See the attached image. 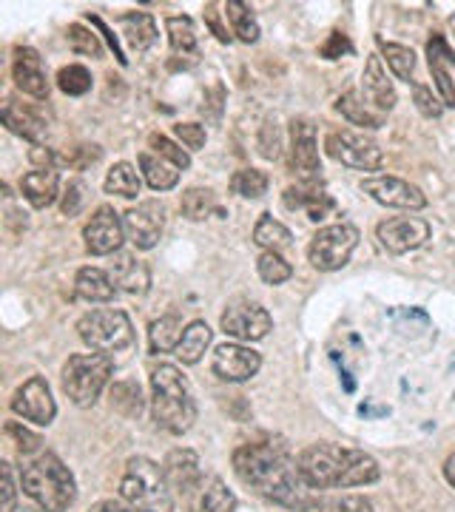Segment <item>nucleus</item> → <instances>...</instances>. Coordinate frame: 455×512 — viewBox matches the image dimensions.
Segmentation results:
<instances>
[{"label": "nucleus", "instance_id": "obj_7", "mask_svg": "<svg viewBox=\"0 0 455 512\" xmlns=\"http://www.w3.org/2000/svg\"><path fill=\"white\" fill-rule=\"evenodd\" d=\"M80 339L94 353H117L134 345V328L123 311H91L77 322Z\"/></svg>", "mask_w": 455, "mask_h": 512}, {"label": "nucleus", "instance_id": "obj_23", "mask_svg": "<svg viewBox=\"0 0 455 512\" xmlns=\"http://www.w3.org/2000/svg\"><path fill=\"white\" fill-rule=\"evenodd\" d=\"M20 191L32 208H49L57 200V171L55 168H35L23 174Z\"/></svg>", "mask_w": 455, "mask_h": 512}, {"label": "nucleus", "instance_id": "obj_29", "mask_svg": "<svg viewBox=\"0 0 455 512\" xmlns=\"http://www.w3.org/2000/svg\"><path fill=\"white\" fill-rule=\"evenodd\" d=\"M165 29H168V40H171L174 55L191 57V60L200 55V49H197V29H194V20L185 18V15H174V18L165 20Z\"/></svg>", "mask_w": 455, "mask_h": 512}, {"label": "nucleus", "instance_id": "obj_45", "mask_svg": "<svg viewBox=\"0 0 455 512\" xmlns=\"http://www.w3.org/2000/svg\"><path fill=\"white\" fill-rule=\"evenodd\" d=\"M6 436L15 441L20 456H40V444H43L40 436H35L32 430H26L18 421H9V424H6Z\"/></svg>", "mask_w": 455, "mask_h": 512}, {"label": "nucleus", "instance_id": "obj_57", "mask_svg": "<svg viewBox=\"0 0 455 512\" xmlns=\"http://www.w3.org/2000/svg\"><path fill=\"white\" fill-rule=\"evenodd\" d=\"M444 478L450 481V487H455V453L447 458V464H444Z\"/></svg>", "mask_w": 455, "mask_h": 512}, {"label": "nucleus", "instance_id": "obj_12", "mask_svg": "<svg viewBox=\"0 0 455 512\" xmlns=\"http://www.w3.org/2000/svg\"><path fill=\"white\" fill-rule=\"evenodd\" d=\"M126 237V225L117 217V211L103 205L91 214V220L83 228V239H86V248L94 256H109L120 251Z\"/></svg>", "mask_w": 455, "mask_h": 512}, {"label": "nucleus", "instance_id": "obj_13", "mask_svg": "<svg viewBox=\"0 0 455 512\" xmlns=\"http://www.w3.org/2000/svg\"><path fill=\"white\" fill-rule=\"evenodd\" d=\"M291 168L302 183L313 185L319 180V143H316V126L308 120L291 123Z\"/></svg>", "mask_w": 455, "mask_h": 512}, {"label": "nucleus", "instance_id": "obj_50", "mask_svg": "<svg viewBox=\"0 0 455 512\" xmlns=\"http://www.w3.org/2000/svg\"><path fill=\"white\" fill-rule=\"evenodd\" d=\"M174 134L180 137L185 146L194 148V151L205 146V126H197V123H180V126H174Z\"/></svg>", "mask_w": 455, "mask_h": 512}, {"label": "nucleus", "instance_id": "obj_30", "mask_svg": "<svg viewBox=\"0 0 455 512\" xmlns=\"http://www.w3.org/2000/svg\"><path fill=\"white\" fill-rule=\"evenodd\" d=\"M211 345V328L205 322H191L185 333H182L180 348H177V356L182 359V365H197L202 359V353Z\"/></svg>", "mask_w": 455, "mask_h": 512}, {"label": "nucleus", "instance_id": "obj_38", "mask_svg": "<svg viewBox=\"0 0 455 512\" xmlns=\"http://www.w3.org/2000/svg\"><path fill=\"white\" fill-rule=\"evenodd\" d=\"M225 18L231 20L234 35H237L242 43H256V40H259V23H256L254 12H251L245 3L228 0V3H225Z\"/></svg>", "mask_w": 455, "mask_h": 512}, {"label": "nucleus", "instance_id": "obj_48", "mask_svg": "<svg viewBox=\"0 0 455 512\" xmlns=\"http://www.w3.org/2000/svg\"><path fill=\"white\" fill-rule=\"evenodd\" d=\"M279 151H282V137H279V128L273 120H268L262 131H259V154L265 157V160H276L279 157Z\"/></svg>", "mask_w": 455, "mask_h": 512}, {"label": "nucleus", "instance_id": "obj_52", "mask_svg": "<svg viewBox=\"0 0 455 512\" xmlns=\"http://www.w3.org/2000/svg\"><path fill=\"white\" fill-rule=\"evenodd\" d=\"M83 185L80 183H72L69 188H66V197H63V214H69V217H74L77 211H80V205H83Z\"/></svg>", "mask_w": 455, "mask_h": 512}, {"label": "nucleus", "instance_id": "obj_18", "mask_svg": "<svg viewBox=\"0 0 455 512\" xmlns=\"http://www.w3.org/2000/svg\"><path fill=\"white\" fill-rule=\"evenodd\" d=\"M214 373H217L222 382H248L254 379L262 367V356L251 348H242V345H219L214 350Z\"/></svg>", "mask_w": 455, "mask_h": 512}, {"label": "nucleus", "instance_id": "obj_16", "mask_svg": "<svg viewBox=\"0 0 455 512\" xmlns=\"http://www.w3.org/2000/svg\"><path fill=\"white\" fill-rule=\"evenodd\" d=\"M123 225H126V237L140 251H148V248H154L160 242V234H163L165 225V208L157 200L140 202L137 208L126 211Z\"/></svg>", "mask_w": 455, "mask_h": 512}, {"label": "nucleus", "instance_id": "obj_22", "mask_svg": "<svg viewBox=\"0 0 455 512\" xmlns=\"http://www.w3.org/2000/svg\"><path fill=\"white\" fill-rule=\"evenodd\" d=\"M194 512H234L237 510V495L228 490V484L217 476L202 478L197 493L191 498Z\"/></svg>", "mask_w": 455, "mask_h": 512}, {"label": "nucleus", "instance_id": "obj_24", "mask_svg": "<svg viewBox=\"0 0 455 512\" xmlns=\"http://www.w3.org/2000/svg\"><path fill=\"white\" fill-rule=\"evenodd\" d=\"M0 117H3L6 128H12L15 134L26 137L29 143H40V140H46V134H49V126L37 117L35 111L23 109V106H18L15 100H6V106H3V111H0Z\"/></svg>", "mask_w": 455, "mask_h": 512}, {"label": "nucleus", "instance_id": "obj_55", "mask_svg": "<svg viewBox=\"0 0 455 512\" xmlns=\"http://www.w3.org/2000/svg\"><path fill=\"white\" fill-rule=\"evenodd\" d=\"M32 163H37L40 168H52V163H55V157H52V151H46V148H32Z\"/></svg>", "mask_w": 455, "mask_h": 512}, {"label": "nucleus", "instance_id": "obj_35", "mask_svg": "<svg viewBox=\"0 0 455 512\" xmlns=\"http://www.w3.org/2000/svg\"><path fill=\"white\" fill-rule=\"evenodd\" d=\"M140 168H143L146 183L154 191H168V188H174V185L180 183V171H174V165H168L160 157L148 154V151L140 154Z\"/></svg>", "mask_w": 455, "mask_h": 512}, {"label": "nucleus", "instance_id": "obj_56", "mask_svg": "<svg viewBox=\"0 0 455 512\" xmlns=\"http://www.w3.org/2000/svg\"><path fill=\"white\" fill-rule=\"evenodd\" d=\"M123 510V504H117V501H100L97 507H91L89 512H120Z\"/></svg>", "mask_w": 455, "mask_h": 512}, {"label": "nucleus", "instance_id": "obj_2", "mask_svg": "<svg viewBox=\"0 0 455 512\" xmlns=\"http://www.w3.org/2000/svg\"><path fill=\"white\" fill-rule=\"evenodd\" d=\"M299 476L310 490H333V487H364L382 478V467L364 450H350L339 444H310L296 456Z\"/></svg>", "mask_w": 455, "mask_h": 512}, {"label": "nucleus", "instance_id": "obj_39", "mask_svg": "<svg viewBox=\"0 0 455 512\" xmlns=\"http://www.w3.org/2000/svg\"><path fill=\"white\" fill-rule=\"evenodd\" d=\"M231 191L245 200H259L268 194V174L259 168H242L231 177Z\"/></svg>", "mask_w": 455, "mask_h": 512}, {"label": "nucleus", "instance_id": "obj_43", "mask_svg": "<svg viewBox=\"0 0 455 512\" xmlns=\"http://www.w3.org/2000/svg\"><path fill=\"white\" fill-rule=\"evenodd\" d=\"M111 404H114L120 413H126V416H140V410H143L140 387L134 382L114 384V390H111Z\"/></svg>", "mask_w": 455, "mask_h": 512}, {"label": "nucleus", "instance_id": "obj_8", "mask_svg": "<svg viewBox=\"0 0 455 512\" xmlns=\"http://www.w3.org/2000/svg\"><path fill=\"white\" fill-rule=\"evenodd\" d=\"M356 245H359V228L350 222H336L328 228H319V234L310 239V265L319 271H339L350 262Z\"/></svg>", "mask_w": 455, "mask_h": 512}, {"label": "nucleus", "instance_id": "obj_31", "mask_svg": "<svg viewBox=\"0 0 455 512\" xmlns=\"http://www.w3.org/2000/svg\"><path fill=\"white\" fill-rule=\"evenodd\" d=\"M302 512H373L364 495H310Z\"/></svg>", "mask_w": 455, "mask_h": 512}, {"label": "nucleus", "instance_id": "obj_47", "mask_svg": "<svg viewBox=\"0 0 455 512\" xmlns=\"http://www.w3.org/2000/svg\"><path fill=\"white\" fill-rule=\"evenodd\" d=\"M413 100H416V109H419L424 117H430V120H438V117H441V111H444L441 97H436L433 89H430V86H424V83H413Z\"/></svg>", "mask_w": 455, "mask_h": 512}, {"label": "nucleus", "instance_id": "obj_25", "mask_svg": "<svg viewBox=\"0 0 455 512\" xmlns=\"http://www.w3.org/2000/svg\"><path fill=\"white\" fill-rule=\"evenodd\" d=\"M285 205L291 208V211H308L310 220H325L328 217V211L336 208V202L330 194L325 191H319L316 185H305V188H288L285 191Z\"/></svg>", "mask_w": 455, "mask_h": 512}, {"label": "nucleus", "instance_id": "obj_40", "mask_svg": "<svg viewBox=\"0 0 455 512\" xmlns=\"http://www.w3.org/2000/svg\"><path fill=\"white\" fill-rule=\"evenodd\" d=\"M214 205H217V197H214V191H211V188H188L180 200L182 214L194 222L205 220V217L214 211Z\"/></svg>", "mask_w": 455, "mask_h": 512}, {"label": "nucleus", "instance_id": "obj_20", "mask_svg": "<svg viewBox=\"0 0 455 512\" xmlns=\"http://www.w3.org/2000/svg\"><path fill=\"white\" fill-rule=\"evenodd\" d=\"M427 63H430V72H433V80H436L441 103L455 109V86L453 77H450V66H455V52L453 46L447 43V37H430V43H427Z\"/></svg>", "mask_w": 455, "mask_h": 512}, {"label": "nucleus", "instance_id": "obj_37", "mask_svg": "<svg viewBox=\"0 0 455 512\" xmlns=\"http://www.w3.org/2000/svg\"><path fill=\"white\" fill-rule=\"evenodd\" d=\"M140 174L131 168L128 163L111 165V171L106 174V194H117V197H126V200H134L140 194Z\"/></svg>", "mask_w": 455, "mask_h": 512}, {"label": "nucleus", "instance_id": "obj_54", "mask_svg": "<svg viewBox=\"0 0 455 512\" xmlns=\"http://www.w3.org/2000/svg\"><path fill=\"white\" fill-rule=\"evenodd\" d=\"M91 23L103 29V35L109 37L111 49H114V55H117V60H120V63H126V55H123V49H120V43H117V35H111L109 29H106V23H103V20H100V18H91Z\"/></svg>", "mask_w": 455, "mask_h": 512}, {"label": "nucleus", "instance_id": "obj_51", "mask_svg": "<svg viewBox=\"0 0 455 512\" xmlns=\"http://www.w3.org/2000/svg\"><path fill=\"white\" fill-rule=\"evenodd\" d=\"M322 57H328V60H336V57L342 55H350L353 52V46H350V40H347V35H342V32H333V35L328 37V43H322Z\"/></svg>", "mask_w": 455, "mask_h": 512}, {"label": "nucleus", "instance_id": "obj_17", "mask_svg": "<svg viewBox=\"0 0 455 512\" xmlns=\"http://www.w3.org/2000/svg\"><path fill=\"white\" fill-rule=\"evenodd\" d=\"M165 478H168V487H171V493L182 495L185 501H191L194 493H197V487L202 484V470H200V458L194 450H188V447H180V450H171L168 456H165Z\"/></svg>", "mask_w": 455, "mask_h": 512}, {"label": "nucleus", "instance_id": "obj_26", "mask_svg": "<svg viewBox=\"0 0 455 512\" xmlns=\"http://www.w3.org/2000/svg\"><path fill=\"white\" fill-rule=\"evenodd\" d=\"M111 279L128 293H146L151 282L146 262L134 259L131 254H117V262L111 265Z\"/></svg>", "mask_w": 455, "mask_h": 512}, {"label": "nucleus", "instance_id": "obj_3", "mask_svg": "<svg viewBox=\"0 0 455 512\" xmlns=\"http://www.w3.org/2000/svg\"><path fill=\"white\" fill-rule=\"evenodd\" d=\"M151 416L157 427L171 436H182L197 421V402L191 384L174 365H157L151 370Z\"/></svg>", "mask_w": 455, "mask_h": 512}, {"label": "nucleus", "instance_id": "obj_21", "mask_svg": "<svg viewBox=\"0 0 455 512\" xmlns=\"http://www.w3.org/2000/svg\"><path fill=\"white\" fill-rule=\"evenodd\" d=\"M362 86H364V100L373 103L379 111H390L396 106V89L390 83V77L384 72L382 57L373 55L367 60L362 74Z\"/></svg>", "mask_w": 455, "mask_h": 512}, {"label": "nucleus", "instance_id": "obj_6", "mask_svg": "<svg viewBox=\"0 0 455 512\" xmlns=\"http://www.w3.org/2000/svg\"><path fill=\"white\" fill-rule=\"evenodd\" d=\"M114 365L106 353H74L63 367V390L77 407H91L109 384Z\"/></svg>", "mask_w": 455, "mask_h": 512}, {"label": "nucleus", "instance_id": "obj_32", "mask_svg": "<svg viewBox=\"0 0 455 512\" xmlns=\"http://www.w3.org/2000/svg\"><path fill=\"white\" fill-rule=\"evenodd\" d=\"M293 234L282 225V222H276L271 214H262L259 222H256L254 228V242L259 248H265V251H273V254H279L282 248H288L291 245Z\"/></svg>", "mask_w": 455, "mask_h": 512}, {"label": "nucleus", "instance_id": "obj_36", "mask_svg": "<svg viewBox=\"0 0 455 512\" xmlns=\"http://www.w3.org/2000/svg\"><path fill=\"white\" fill-rule=\"evenodd\" d=\"M336 111L347 117L353 126H364V128H382L384 120L382 114H373V111L367 109L362 103V97L356 92H347L342 94L339 100H336Z\"/></svg>", "mask_w": 455, "mask_h": 512}, {"label": "nucleus", "instance_id": "obj_49", "mask_svg": "<svg viewBox=\"0 0 455 512\" xmlns=\"http://www.w3.org/2000/svg\"><path fill=\"white\" fill-rule=\"evenodd\" d=\"M0 481H3V507H0V512H15V504H18V484H15V473H12V464L9 461L0 464Z\"/></svg>", "mask_w": 455, "mask_h": 512}, {"label": "nucleus", "instance_id": "obj_14", "mask_svg": "<svg viewBox=\"0 0 455 512\" xmlns=\"http://www.w3.org/2000/svg\"><path fill=\"white\" fill-rule=\"evenodd\" d=\"M362 191L376 202L401 208V211H421L427 205V197L419 185L399 180V177H367L362 180Z\"/></svg>", "mask_w": 455, "mask_h": 512}, {"label": "nucleus", "instance_id": "obj_44", "mask_svg": "<svg viewBox=\"0 0 455 512\" xmlns=\"http://www.w3.org/2000/svg\"><path fill=\"white\" fill-rule=\"evenodd\" d=\"M66 40H69V46H72L77 55H89V57L103 55V46H100L97 35H94L91 29H86L83 23H72V26L66 29Z\"/></svg>", "mask_w": 455, "mask_h": 512}, {"label": "nucleus", "instance_id": "obj_15", "mask_svg": "<svg viewBox=\"0 0 455 512\" xmlns=\"http://www.w3.org/2000/svg\"><path fill=\"white\" fill-rule=\"evenodd\" d=\"M12 410L26 421H35L40 427H49L57 416V404L52 399L49 382L35 376V379H29L23 387H18V393L12 396Z\"/></svg>", "mask_w": 455, "mask_h": 512}, {"label": "nucleus", "instance_id": "obj_41", "mask_svg": "<svg viewBox=\"0 0 455 512\" xmlns=\"http://www.w3.org/2000/svg\"><path fill=\"white\" fill-rule=\"evenodd\" d=\"M256 271H259V276H262L268 285H282V282H288L293 274L291 265H288L279 254H273V251H265V254L256 259Z\"/></svg>", "mask_w": 455, "mask_h": 512}, {"label": "nucleus", "instance_id": "obj_11", "mask_svg": "<svg viewBox=\"0 0 455 512\" xmlns=\"http://www.w3.org/2000/svg\"><path fill=\"white\" fill-rule=\"evenodd\" d=\"M376 237L390 254H410L430 239V222L421 217H390L379 222Z\"/></svg>", "mask_w": 455, "mask_h": 512}, {"label": "nucleus", "instance_id": "obj_19", "mask_svg": "<svg viewBox=\"0 0 455 512\" xmlns=\"http://www.w3.org/2000/svg\"><path fill=\"white\" fill-rule=\"evenodd\" d=\"M12 77H15V86H18L23 94L37 97V100H46V97H49L46 69H43V60H40V55H37L35 49H29V46L15 49Z\"/></svg>", "mask_w": 455, "mask_h": 512}, {"label": "nucleus", "instance_id": "obj_33", "mask_svg": "<svg viewBox=\"0 0 455 512\" xmlns=\"http://www.w3.org/2000/svg\"><path fill=\"white\" fill-rule=\"evenodd\" d=\"M182 322L180 316H174V313H168L163 319H157L151 330H148V336H151V350L154 353H168V350H177L182 342Z\"/></svg>", "mask_w": 455, "mask_h": 512}, {"label": "nucleus", "instance_id": "obj_46", "mask_svg": "<svg viewBox=\"0 0 455 512\" xmlns=\"http://www.w3.org/2000/svg\"><path fill=\"white\" fill-rule=\"evenodd\" d=\"M148 143H151V148L157 151V157L171 160L174 168H188V165H191V157H188L180 146H174L168 137H163V134H151V140H148Z\"/></svg>", "mask_w": 455, "mask_h": 512}, {"label": "nucleus", "instance_id": "obj_34", "mask_svg": "<svg viewBox=\"0 0 455 512\" xmlns=\"http://www.w3.org/2000/svg\"><path fill=\"white\" fill-rule=\"evenodd\" d=\"M376 46H379V52L387 60V66H390V72L396 74L399 80H407L410 83V77L416 72V55H413V49H407V46H401V43H387L384 37H376Z\"/></svg>", "mask_w": 455, "mask_h": 512}, {"label": "nucleus", "instance_id": "obj_4", "mask_svg": "<svg viewBox=\"0 0 455 512\" xmlns=\"http://www.w3.org/2000/svg\"><path fill=\"white\" fill-rule=\"evenodd\" d=\"M20 487L46 512H66L77 495L74 476L55 453L29 458L20 470Z\"/></svg>", "mask_w": 455, "mask_h": 512}, {"label": "nucleus", "instance_id": "obj_5", "mask_svg": "<svg viewBox=\"0 0 455 512\" xmlns=\"http://www.w3.org/2000/svg\"><path fill=\"white\" fill-rule=\"evenodd\" d=\"M120 493L131 507H140L146 512H174V498H171L165 470L151 458H128Z\"/></svg>", "mask_w": 455, "mask_h": 512}, {"label": "nucleus", "instance_id": "obj_28", "mask_svg": "<svg viewBox=\"0 0 455 512\" xmlns=\"http://www.w3.org/2000/svg\"><path fill=\"white\" fill-rule=\"evenodd\" d=\"M74 288H77V296H83L89 302H109L117 293L114 279L106 271H100V268H80Z\"/></svg>", "mask_w": 455, "mask_h": 512}, {"label": "nucleus", "instance_id": "obj_9", "mask_svg": "<svg viewBox=\"0 0 455 512\" xmlns=\"http://www.w3.org/2000/svg\"><path fill=\"white\" fill-rule=\"evenodd\" d=\"M325 151L336 163L356 171H379L384 163V151L379 143L353 128H333L325 137Z\"/></svg>", "mask_w": 455, "mask_h": 512}, {"label": "nucleus", "instance_id": "obj_10", "mask_svg": "<svg viewBox=\"0 0 455 512\" xmlns=\"http://www.w3.org/2000/svg\"><path fill=\"white\" fill-rule=\"evenodd\" d=\"M219 325L228 336H234L239 342H259L271 333L273 319L262 305L248 302V299H237L228 305V311L222 313Z\"/></svg>", "mask_w": 455, "mask_h": 512}, {"label": "nucleus", "instance_id": "obj_53", "mask_svg": "<svg viewBox=\"0 0 455 512\" xmlns=\"http://www.w3.org/2000/svg\"><path fill=\"white\" fill-rule=\"evenodd\" d=\"M205 20H208L211 32H214V35H217L219 40H222V43H228V40H231V35H228V29H222V26H219L217 6H214V3H208V6H205Z\"/></svg>", "mask_w": 455, "mask_h": 512}, {"label": "nucleus", "instance_id": "obj_1", "mask_svg": "<svg viewBox=\"0 0 455 512\" xmlns=\"http://www.w3.org/2000/svg\"><path fill=\"white\" fill-rule=\"evenodd\" d=\"M234 470L242 484L273 504L305 510L310 501L308 484L299 476L296 458L279 441H254L242 444L234 453Z\"/></svg>", "mask_w": 455, "mask_h": 512}, {"label": "nucleus", "instance_id": "obj_27", "mask_svg": "<svg viewBox=\"0 0 455 512\" xmlns=\"http://www.w3.org/2000/svg\"><path fill=\"white\" fill-rule=\"evenodd\" d=\"M117 23H120V29L128 37L134 52H146L157 43V23L146 12H126V15H120Z\"/></svg>", "mask_w": 455, "mask_h": 512}, {"label": "nucleus", "instance_id": "obj_42", "mask_svg": "<svg viewBox=\"0 0 455 512\" xmlns=\"http://www.w3.org/2000/svg\"><path fill=\"white\" fill-rule=\"evenodd\" d=\"M57 86L63 94H72V97H80L91 89V74L86 66H63L57 72Z\"/></svg>", "mask_w": 455, "mask_h": 512}]
</instances>
